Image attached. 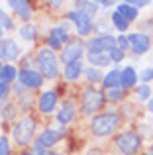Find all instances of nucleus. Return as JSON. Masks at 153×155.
Returning <instances> with one entry per match:
<instances>
[{"instance_id":"f257e3e1","label":"nucleus","mask_w":153,"mask_h":155,"mask_svg":"<svg viewBox=\"0 0 153 155\" xmlns=\"http://www.w3.org/2000/svg\"><path fill=\"white\" fill-rule=\"evenodd\" d=\"M120 128V116L116 112H102L92 118L90 122V132L96 137H106L112 136Z\"/></svg>"},{"instance_id":"f03ea898","label":"nucleus","mask_w":153,"mask_h":155,"mask_svg":"<svg viewBox=\"0 0 153 155\" xmlns=\"http://www.w3.org/2000/svg\"><path fill=\"white\" fill-rule=\"evenodd\" d=\"M35 61H37V69L43 79H55L59 75V61H57V55L53 53V49L41 47L37 51Z\"/></svg>"},{"instance_id":"7ed1b4c3","label":"nucleus","mask_w":153,"mask_h":155,"mask_svg":"<svg viewBox=\"0 0 153 155\" xmlns=\"http://www.w3.org/2000/svg\"><path fill=\"white\" fill-rule=\"evenodd\" d=\"M106 102V94H104L102 91H98L96 87H88L84 88L83 96H80V104H83V114H86V116H90V114H94L96 110H100Z\"/></svg>"},{"instance_id":"20e7f679","label":"nucleus","mask_w":153,"mask_h":155,"mask_svg":"<svg viewBox=\"0 0 153 155\" xmlns=\"http://www.w3.org/2000/svg\"><path fill=\"white\" fill-rule=\"evenodd\" d=\"M116 147L122 155H135L142 147V136L135 132H122L116 136Z\"/></svg>"},{"instance_id":"39448f33","label":"nucleus","mask_w":153,"mask_h":155,"mask_svg":"<svg viewBox=\"0 0 153 155\" xmlns=\"http://www.w3.org/2000/svg\"><path fill=\"white\" fill-rule=\"evenodd\" d=\"M34 132H35V120L30 118V116H26L14 126L12 136H14V141L18 145H28L34 140Z\"/></svg>"},{"instance_id":"423d86ee","label":"nucleus","mask_w":153,"mask_h":155,"mask_svg":"<svg viewBox=\"0 0 153 155\" xmlns=\"http://www.w3.org/2000/svg\"><path fill=\"white\" fill-rule=\"evenodd\" d=\"M71 41L69 38V24L63 22L61 26H55L53 30L49 31V38H47V43H49V49H61L67 43Z\"/></svg>"},{"instance_id":"0eeeda50","label":"nucleus","mask_w":153,"mask_h":155,"mask_svg":"<svg viewBox=\"0 0 153 155\" xmlns=\"http://www.w3.org/2000/svg\"><path fill=\"white\" fill-rule=\"evenodd\" d=\"M114 45H116V38H112L110 34H102V35H96V38L88 39L86 51L88 53H108Z\"/></svg>"},{"instance_id":"6e6552de","label":"nucleus","mask_w":153,"mask_h":155,"mask_svg":"<svg viewBox=\"0 0 153 155\" xmlns=\"http://www.w3.org/2000/svg\"><path fill=\"white\" fill-rule=\"evenodd\" d=\"M67 18H69L71 22L75 24L76 34H79V35H88V34L92 31V28H94L90 16L83 14V12H79V10H71L69 14H67Z\"/></svg>"},{"instance_id":"1a4fd4ad","label":"nucleus","mask_w":153,"mask_h":155,"mask_svg":"<svg viewBox=\"0 0 153 155\" xmlns=\"http://www.w3.org/2000/svg\"><path fill=\"white\" fill-rule=\"evenodd\" d=\"M83 53H84V45H83V41H79V39H71V41L67 43L65 47H63L61 61H63L65 65L75 63V61H80Z\"/></svg>"},{"instance_id":"9d476101","label":"nucleus","mask_w":153,"mask_h":155,"mask_svg":"<svg viewBox=\"0 0 153 155\" xmlns=\"http://www.w3.org/2000/svg\"><path fill=\"white\" fill-rule=\"evenodd\" d=\"M18 79L22 83V87H26V88H39L43 84L41 73L35 71V69H24V71H20Z\"/></svg>"},{"instance_id":"9b49d317","label":"nucleus","mask_w":153,"mask_h":155,"mask_svg":"<svg viewBox=\"0 0 153 155\" xmlns=\"http://www.w3.org/2000/svg\"><path fill=\"white\" fill-rule=\"evenodd\" d=\"M128 43H130L134 55H143L145 51H149L151 47V39L145 34H130L128 35Z\"/></svg>"},{"instance_id":"f8f14e48","label":"nucleus","mask_w":153,"mask_h":155,"mask_svg":"<svg viewBox=\"0 0 153 155\" xmlns=\"http://www.w3.org/2000/svg\"><path fill=\"white\" fill-rule=\"evenodd\" d=\"M18 55H20V49H18L14 39H10V38L0 39V59L14 61V59H18Z\"/></svg>"},{"instance_id":"ddd939ff","label":"nucleus","mask_w":153,"mask_h":155,"mask_svg":"<svg viewBox=\"0 0 153 155\" xmlns=\"http://www.w3.org/2000/svg\"><path fill=\"white\" fill-rule=\"evenodd\" d=\"M57 102H59V96L55 91H45L41 92V96H39V110H41L43 114H51L55 108H57Z\"/></svg>"},{"instance_id":"4468645a","label":"nucleus","mask_w":153,"mask_h":155,"mask_svg":"<svg viewBox=\"0 0 153 155\" xmlns=\"http://www.w3.org/2000/svg\"><path fill=\"white\" fill-rule=\"evenodd\" d=\"M102 83H104V88H106V91L122 88V69H110V71L102 77Z\"/></svg>"},{"instance_id":"2eb2a0df","label":"nucleus","mask_w":153,"mask_h":155,"mask_svg":"<svg viewBox=\"0 0 153 155\" xmlns=\"http://www.w3.org/2000/svg\"><path fill=\"white\" fill-rule=\"evenodd\" d=\"M8 6H10V10L14 12V14H18L22 20H26V24L30 22V18H31L30 2H26V0H10V2H8Z\"/></svg>"},{"instance_id":"dca6fc26","label":"nucleus","mask_w":153,"mask_h":155,"mask_svg":"<svg viewBox=\"0 0 153 155\" xmlns=\"http://www.w3.org/2000/svg\"><path fill=\"white\" fill-rule=\"evenodd\" d=\"M61 136H63V132H59V130H43L41 134H39V137L37 140L43 143V147H51V145H55L59 140H61Z\"/></svg>"},{"instance_id":"f3484780","label":"nucleus","mask_w":153,"mask_h":155,"mask_svg":"<svg viewBox=\"0 0 153 155\" xmlns=\"http://www.w3.org/2000/svg\"><path fill=\"white\" fill-rule=\"evenodd\" d=\"M55 118H57V122H59L61 126L69 124V122L75 118V104H71V102H63Z\"/></svg>"},{"instance_id":"a211bd4d","label":"nucleus","mask_w":153,"mask_h":155,"mask_svg":"<svg viewBox=\"0 0 153 155\" xmlns=\"http://www.w3.org/2000/svg\"><path fill=\"white\" fill-rule=\"evenodd\" d=\"M138 84V73H135L134 67H126L122 69V91L126 88H132Z\"/></svg>"},{"instance_id":"6ab92c4d","label":"nucleus","mask_w":153,"mask_h":155,"mask_svg":"<svg viewBox=\"0 0 153 155\" xmlns=\"http://www.w3.org/2000/svg\"><path fill=\"white\" fill-rule=\"evenodd\" d=\"M83 63L80 61H75V63H69L65 65V69H63V75H65L67 81H76L80 75H83Z\"/></svg>"},{"instance_id":"aec40b11","label":"nucleus","mask_w":153,"mask_h":155,"mask_svg":"<svg viewBox=\"0 0 153 155\" xmlns=\"http://www.w3.org/2000/svg\"><path fill=\"white\" fill-rule=\"evenodd\" d=\"M86 59H88V63H90L92 67H96V69L108 67V65L112 63L110 57H108V53H86Z\"/></svg>"},{"instance_id":"412c9836","label":"nucleus","mask_w":153,"mask_h":155,"mask_svg":"<svg viewBox=\"0 0 153 155\" xmlns=\"http://www.w3.org/2000/svg\"><path fill=\"white\" fill-rule=\"evenodd\" d=\"M98 6H100V4H96V2H84V0H80V2H75V10L83 12V14L90 16V18L96 14V12H98Z\"/></svg>"},{"instance_id":"4be33fe9","label":"nucleus","mask_w":153,"mask_h":155,"mask_svg":"<svg viewBox=\"0 0 153 155\" xmlns=\"http://www.w3.org/2000/svg\"><path fill=\"white\" fill-rule=\"evenodd\" d=\"M18 77V71H16L14 65H4L2 69H0V83H6L10 84L12 81Z\"/></svg>"},{"instance_id":"5701e85b","label":"nucleus","mask_w":153,"mask_h":155,"mask_svg":"<svg viewBox=\"0 0 153 155\" xmlns=\"http://www.w3.org/2000/svg\"><path fill=\"white\" fill-rule=\"evenodd\" d=\"M116 12H118V14H122L124 18L128 20V22H134V20L138 18V10H135V8H132L128 2H122V4H118Z\"/></svg>"},{"instance_id":"b1692460","label":"nucleus","mask_w":153,"mask_h":155,"mask_svg":"<svg viewBox=\"0 0 153 155\" xmlns=\"http://www.w3.org/2000/svg\"><path fill=\"white\" fill-rule=\"evenodd\" d=\"M20 38H24L26 41H34V39L37 38V28H35L31 22L24 24V26L20 28Z\"/></svg>"},{"instance_id":"393cba45","label":"nucleus","mask_w":153,"mask_h":155,"mask_svg":"<svg viewBox=\"0 0 153 155\" xmlns=\"http://www.w3.org/2000/svg\"><path fill=\"white\" fill-rule=\"evenodd\" d=\"M112 24H114V28L118 31H126L128 28H130V22H128L122 14H118V12H114V14H112Z\"/></svg>"},{"instance_id":"a878e982","label":"nucleus","mask_w":153,"mask_h":155,"mask_svg":"<svg viewBox=\"0 0 153 155\" xmlns=\"http://www.w3.org/2000/svg\"><path fill=\"white\" fill-rule=\"evenodd\" d=\"M84 75H86V79L90 81V83H100V81H102V73H100V69H96V67L86 69Z\"/></svg>"},{"instance_id":"bb28decb","label":"nucleus","mask_w":153,"mask_h":155,"mask_svg":"<svg viewBox=\"0 0 153 155\" xmlns=\"http://www.w3.org/2000/svg\"><path fill=\"white\" fill-rule=\"evenodd\" d=\"M135 94H138L139 100H149L151 98V87L149 84H139V87L135 88Z\"/></svg>"},{"instance_id":"cd10ccee","label":"nucleus","mask_w":153,"mask_h":155,"mask_svg":"<svg viewBox=\"0 0 153 155\" xmlns=\"http://www.w3.org/2000/svg\"><path fill=\"white\" fill-rule=\"evenodd\" d=\"M124 55H126V53L120 49V47H116V45L112 47L110 51H108V57H110V61H112V63H120V61L124 59Z\"/></svg>"},{"instance_id":"c85d7f7f","label":"nucleus","mask_w":153,"mask_h":155,"mask_svg":"<svg viewBox=\"0 0 153 155\" xmlns=\"http://www.w3.org/2000/svg\"><path fill=\"white\" fill-rule=\"evenodd\" d=\"M106 98L112 100V102H120V100H124V91L122 88H112V91L106 92Z\"/></svg>"},{"instance_id":"c756f323","label":"nucleus","mask_w":153,"mask_h":155,"mask_svg":"<svg viewBox=\"0 0 153 155\" xmlns=\"http://www.w3.org/2000/svg\"><path fill=\"white\" fill-rule=\"evenodd\" d=\"M0 26H2V30H12L14 28V24H12V20L6 16V12L0 8Z\"/></svg>"},{"instance_id":"7c9ffc66","label":"nucleus","mask_w":153,"mask_h":155,"mask_svg":"<svg viewBox=\"0 0 153 155\" xmlns=\"http://www.w3.org/2000/svg\"><path fill=\"white\" fill-rule=\"evenodd\" d=\"M138 79H142V81H143V84H147V83H149V81L153 79V69H151V67H145L142 73H139Z\"/></svg>"},{"instance_id":"2f4dec72","label":"nucleus","mask_w":153,"mask_h":155,"mask_svg":"<svg viewBox=\"0 0 153 155\" xmlns=\"http://www.w3.org/2000/svg\"><path fill=\"white\" fill-rule=\"evenodd\" d=\"M0 155H10V141L4 136H0Z\"/></svg>"},{"instance_id":"473e14b6","label":"nucleus","mask_w":153,"mask_h":155,"mask_svg":"<svg viewBox=\"0 0 153 155\" xmlns=\"http://www.w3.org/2000/svg\"><path fill=\"white\" fill-rule=\"evenodd\" d=\"M116 47H120V49L126 53V49L130 47V43H128V35H118V38H116Z\"/></svg>"},{"instance_id":"72a5a7b5","label":"nucleus","mask_w":153,"mask_h":155,"mask_svg":"<svg viewBox=\"0 0 153 155\" xmlns=\"http://www.w3.org/2000/svg\"><path fill=\"white\" fill-rule=\"evenodd\" d=\"M34 155H45L47 151H45V147H43V143L39 140H35V143H34V151H31Z\"/></svg>"},{"instance_id":"f704fd0d","label":"nucleus","mask_w":153,"mask_h":155,"mask_svg":"<svg viewBox=\"0 0 153 155\" xmlns=\"http://www.w3.org/2000/svg\"><path fill=\"white\" fill-rule=\"evenodd\" d=\"M8 92H10V84L6 83H0V100H4L8 96Z\"/></svg>"},{"instance_id":"c9c22d12","label":"nucleus","mask_w":153,"mask_h":155,"mask_svg":"<svg viewBox=\"0 0 153 155\" xmlns=\"http://www.w3.org/2000/svg\"><path fill=\"white\" fill-rule=\"evenodd\" d=\"M130 4L132 8H135V10H139V8H143V6H147V0H130Z\"/></svg>"},{"instance_id":"e433bc0d","label":"nucleus","mask_w":153,"mask_h":155,"mask_svg":"<svg viewBox=\"0 0 153 155\" xmlns=\"http://www.w3.org/2000/svg\"><path fill=\"white\" fill-rule=\"evenodd\" d=\"M147 108H149V112L153 114V98H149V100H147Z\"/></svg>"},{"instance_id":"4c0bfd02","label":"nucleus","mask_w":153,"mask_h":155,"mask_svg":"<svg viewBox=\"0 0 153 155\" xmlns=\"http://www.w3.org/2000/svg\"><path fill=\"white\" fill-rule=\"evenodd\" d=\"M45 155H59V153H53V151H47Z\"/></svg>"},{"instance_id":"58836bf2","label":"nucleus","mask_w":153,"mask_h":155,"mask_svg":"<svg viewBox=\"0 0 153 155\" xmlns=\"http://www.w3.org/2000/svg\"><path fill=\"white\" fill-rule=\"evenodd\" d=\"M22 155H34V153H31V151H24Z\"/></svg>"},{"instance_id":"ea45409f","label":"nucleus","mask_w":153,"mask_h":155,"mask_svg":"<svg viewBox=\"0 0 153 155\" xmlns=\"http://www.w3.org/2000/svg\"><path fill=\"white\" fill-rule=\"evenodd\" d=\"M149 155H153V143H151V149H149Z\"/></svg>"},{"instance_id":"a19ab883","label":"nucleus","mask_w":153,"mask_h":155,"mask_svg":"<svg viewBox=\"0 0 153 155\" xmlns=\"http://www.w3.org/2000/svg\"><path fill=\"white\" fill-rule=\"evenodd\" d=\"M2 31H4V30H2V26H0V38H2Z\"/></svg>"}]
</instances>
